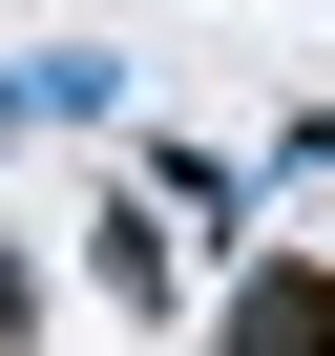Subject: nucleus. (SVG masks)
Segmentation results:
<instances>
[{"label": "nucleus", "mask_w": 335, "mask_h": 356, "mask_svg": "<svg viewBox=\"0 0 335 356\" xmlns=\"http://www.w3.org/2000/svg\"><path fill=\"white\" fill-rule=\"evenodd\" d=\"M231 356H335V293H314V273H252V293H231Z\"/></svg>", "instance_id": "f257e3e1"}]
</instances>
